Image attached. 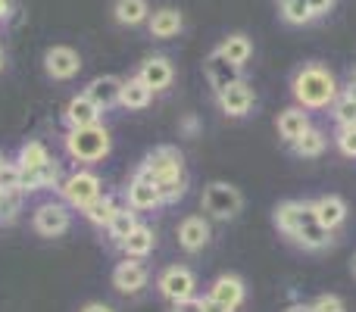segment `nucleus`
<instances>
[{
    "instance_id": "42",
    "label": "nucleus",
    "mask_w": 356,
    "mask_h": 312,
    "mask_svg": "<svg viewBox=\"0 0 356 312\" xmlns=\"http://www.w3.org/2000/svg\"><path fill=\"white\" fill-rule=\"evenodd\" d=\"M81 312H113V306H106V303H88Z\"/></svg>"
},
{
    "instance_id": "35",
    "label": "nucleus",
    "mask_w": 356,
    "mask_h": 312,
    "mask_svg": "<svg viewBox=\"0 0 356 312\" xmlns=\"http://www.w3.org/2000/svg\"><path fill=\"white\" fill-rule=\"evenodd\" d=\"M19 184H22V169L6 159V163L0 165V190L10 194V190H19Z\"/></svg>"
},
{
    "instance_id": "30",
    "label": "nucleus",
    "mask_w": 356,
    "mask_h": 312,
    "mask_svg": "<svg viewBox=\"0 0 356 312\" xmlns=\"http://www.w3.org/2000/svg\"><path fill=\"white\" fill-rule=\"evenodd\" d=\"M50 150L44 147L41 141H29V144H22V147H19V156H16V165L22 172H35V169H41L44 163H50Z\"/></svg>"
},
{
    "instance_id": "43",
    "label": "nucleus",
    "mask_w": 356,
    "mask_h": 312,
    "mask_svg": "<svg viewBox=\"0 0 356 312\" xmlns=\"http://www.w3.org/2000/svg\"><path fill=\"white\" fill-rule=\"evenodd\" d=\"M284 312H313V306L309 303H294V306H288Z\"/></svg>"
},
{
    "instance_id": "29",
    "label": "nucleus",
    "mask_w": 356,
    "mask_h": 312,
    "mask_svg": "<svg viewBox=\"0 0 356 312\" xmlns=\"http://www.w3.org/2000/svg\"><path fill=\"white\" fill-rule=\"evenodd\" d=\"M138 225H141V222H138V213H135V209L119 206V209H116V215H113V222L106 225V234H110V240L119 247L131 231H135Z\"/></svg>"
},
{
    "instance_id": "32",
    "label": "nucleus",
    "mask_w": 356,
    "mask_h": 312,
    "mask_svg": "<svg viewBox=\"0 0 356 312\" xmlns=\"http://www.w3.org/2000/svg\"><path fill=\"white\" fill-rule=\"evenodd\" d=\"M282 19L288 25H309L316 22L313 10H309L307 0H282Z\"/></svg>"
},
{
    "instance_id": "7",
    "label": "nucleus",
    "mask_w": 356,
    "mask_h": 312,
    "mask_svg": "<svg viewBox=\"0 0 356 312\" xmlns=\"http://www.w3.org/2000/svg\"><path fill=\"white\" fill-rule=\"evenodd\" d=\"M216 104H219V110L225 113L228 119H244L253 113V106H257V91H253L250 81H234L232 88H225V91L216 94Z\"/></svg>"
},
{
    "instance_id": "33",
    "label": "nucleus",
    "mask_w": 356,
    "mask_h": 312,
    "mask_svg": "<svg viewBox=\"0 0 356 312\" xmlns=\"http://www.w3.org/2000/svg\"><path fill=\"white\" fill-rule=\"evenodd\" d=\"M22 190H10V194H3L0 190V225H10V222H16L19 209H22Z\"/></svg>"
},
{
    "instance_id": "17",
    "label": "nucleus",
    "mask_w": 356,
    "mask_h": 312,
    "mask_svg": "<svg viewBox=\"0 0 356 312\" xmlns=\"http://www.w3.org/2000/svg\"><path fill=\"white\" fill-rule=\"evenodd\" d=\"M203 72H207V81H209V88H213V94L225 91V88L234 85V81H241V69L234 66V63H228L219 50H213V54L207 56Z\"/></svg>"
},
{
    "instance_id": "28",
    "label": "nucleus",
    "mask_w": 356,
    "mask_h": 312,
    "mask_svg": "<svg viewBox=\"0 0 356 312\" xmlns=\"http://www.w3.org/2000/svg\"><path fill=\"white\" fill-rule=\"evenodd\" d=\"M116 209H119L116 197H113V194H100L97 200H91L85 209H81V215H85L94 228H106L113 222V215H116Z\"/></svg>"
},
{
    "instance_id": "18",
    "label": "nucleus",
    "mask_w": 356,
    "mask_h": 312,
    "mask_svg": "<svg viewBox=\"0 0 356 312\" xmlns=\"http://www.w3.org/2000/svg\"><path fill=\"white\" fill-rule=\"evenodd\" d=\"M181 28H184L181 10H175V6H156V10H150V19H147L150 38L169 41V38H178V31Z\"/></svg>"
},
{
    "instance_id": "31",
    "label": "nucleus",
    "mask_w": 356,
    "mask_h": 312,
    "mask_svg": "<svg viewBox=\"0 0 356 312\" xmlns=\"http://www.w3.org/2000/svg\"><path fill=\"white\" fill-rule=\"evenodd\" d=\"M332 119L338 129H347V125H356V100L350 97V94L341 88L338 100L332 104Z\"/></svg>"
},
{
    "instance_id": "5",
    "label": "nucleus",
    "mask_w": 356,
    "mask_h": 312,
    "mask_svg": "<svg viewBox=\"0 0 356 312\" xmlns=\"http://www.w3.org/2000/svg\"><path fill=\"white\" fill-rule=\"evenodd\" d=\"M60 194H63V200H66L69 206L85 209L88 203L97 200V197L104 194V181H100V175L97 172H91V169H75L72 175L63 178Z\"/></svg>"
},
{
    "instance_id": "2",
    "label": "nucleus",
    "mask_w": 356,
    "mask_h": 312,
    "mask_svg": "<svg viewBox=\"0 0 356 312\" xmlns=\"http://www.w3.org/2000/svg\"><path fill=\"white\" fill-rule=\"evenodd\" d=\"M66 154L75 159V163H100V159L110 156L113 150V135L106 125H88V129H69L66 138Z\"/></svg>"
},
{
    "instance_id": "36",
    "label": "nucleus",
    "mask_w": 356,
    "mask_h": 312,
    "mask_svg": "<svg viewBox=\"0 0 356 312\" xmlns=\"http://www.w3.org/2000/svg\"><path fill=\"white\" fill-rule=\"evenodd\" d=\"M334 147L347 159H356V125H347V129L334 131Z\"/></svg>"
},
{
    "instance_id": "16",
    "label": "nucleus",
    "mask_w": 356,
    "mask_h": 312,
    "mask_svg": "<svg viewBox=\"0 0 356 312\" xmlns=\"http://www.w3.org/2000/svg\"><path fill=\"white\" fill-rule=\"evenodd\" d=\"M207 297H213V300L225 303L228 309L238 312L241 306H244V300H247V284H244V278H241V275L225 272V275H219L213 284H209V294Z\"/></svg>"
},
{
    "instance_id": "24",
    "label": "nucleus",
    "mask_w": 356,
    "mask_h": 312,
    "mask_svg": "<svg viewBox=\"0 0 356 312\" xmlns=\"http://www.w3.org/2000/svg\"><path fill=\"white\" fill-rule=\"evenodd\" d=\"M150 100H154V91L144 85L141 79H122V91H119V106L125 110H147Z\"/></svg>"
},
{
    "instance_id": "23",
    "label": "nucleus",
    "mask_w": 356,
    "mask_h": 312,
    "mask_svg": "<svg viewBox=\"0 0 356 312\" xmlns=\"http://www.w3.org/2000/svg\"><path fill=\"white\" fill-rule=\"evenodd\" d=\"M119 250H122L129 259H147L150 253L156 250V231L150 225H138L135 231L119 244Z\"/></svg>"
},
{
    "instance_id": "37",
    "label": "nucleus",
    "mask_w": 356,
    "mask_h": 312,
    "mask_svg": "<svg viewBox=\"0 0 356 312\" xmlns=\"http://www.w3.org/2000/svg\"><path fill=\"white\" fill-rule=\"evenodd\" d=\"M309 306H313V312H347L344 297H338V294H319Z\"/></svg>"
},
{
    "instance_id": "8",
    "label": "nucleus",
    "mask_w": 356,
    "mask_h": 312,
    "mask_svg": "<svg viewBox=\"0 0 356 312\" xmlns=\"http://www.w3.org/2000/svg\"><path fill=\"white\" fill-rule=\"evenodd\" d=\"M31 225L41 238H60L72 228V213H69L66 203H41L31 215Z\"/></svg>"
},
{
    "instance_id": "41",
    "label": "nucleus",
    "mask_w": 356,
    "mask_h": 312,
    "mask_svg": "<svg viewBox=\"0 0 356 312\" xmlns=\"http://www.w3.org/2000/svg\"><path fill=\"white\" fill-rule=\"evenodd\" d=\"M181 131H188V135H194V131H197V116H184Z\"/></svg>"
},
{
    "instance_id": "25",
    "label": "nucleus",
    "mask_w": 356,
    "mask_h": 312,
    "mask_svg": "<svg viewBox=\"0 0 356 312\" xmlns=\"http://www.w3.org/2000/svg\"><path fill=\"white\" fill-rule=\"evenodd\" d=\"M216 50H219V54L225 56L228 63H234L238 69H244L247 63H250V56H253V41H250L247 35H241V31H238V35H228Z\"/></svg>"
},
{
    "instance_id": "6",
    "label": "nucleus",
    "mask_w": 356,
    "mask_h": 312,
    "mask_svg": "<svg viewBox=\"0 0 356 312\" xmlns=\"http://www.w3.org/2000/svg\"><path fill=\"white\" fill-rule=\"evenodd\" d=\"M156 290H160L163 300L178 303L188 300V297H197V275L188 265H166L156 278Z\"/></svg>"
},
{
    "instance_id": "3",
    "label": "nucleus",
    "mask_w": 356,
    "mask_h": 312,
    "mask_svg": "<svg viewBox=\"0 0 356 312\" xmlns=\"http://www.w3.org/2000/svg\"><path fill=\"white\" fill-rule=\"evenodd\" d=\"M207 219L216 222H232L238 219V213L244 209V194L228 181H209L203 188V200H200Z\"/></svg>"
},
{
    "instance_id": "19",
    "label": "nucleus",
    "mask_w": 356,
    "mask_h": 312,
    "mask_svg": "<svg viewBox=\"0 0 356 312\" xmlns=\"http://www.w3.org/2000/svg\"><path fill=\"white\" fill-rule=\"evenodd\" d=\"M63 116H66L69 129H88V125H97L100 122L104 110H100V106L94 104L85 91H81V94H75V97L66 104V113H63Z\"/></svg>"
},
{
    "instance_id": "26",
    "label": "nucleus",
    "mask_w": 356,
    "mask_h": 312,
    "mask_svg": "<svg viewBox=\"0 0 356 312\" xmlns=\"http://www.w3.org/2000/svg\"><path fill=\"white\" fill-rule=\"evenodd\" d=\"M113 16H116L119 25L135 28V25H144L150 19V3L147 0H116L113 3Z\"/></svg>"
},
{
    "instance_id": "14",
    "label": "nucleus",
    "mask_w": 356,
    "mask_h": 312,
    "mask_svg": "<svg viewBox=\"0 0 356 312\" xmlns=\"http://www.w3.org/2000/svg\"><path fill=\"white\" fill-rule=\"evenodd\" d=\"M138 79H141L154 94L169 91V88H172V81H175V66H172V60H169V56H163V54L147 56V60L138 66Z\"/></svg>"
},
{
    "instance_id": "34",
    "label": "nucleus",
    "mask_w": 356,
    "mask_h": 312,
    "mask_svg": "<svg viewBox=\"0 0 356 312\" xmlns=\"http://www.w3.org/2000/svg\"><path fill=\"white\" fill-rule=\"evenodd\" d=\"M184 194H188V175H181V178H172V181H163V184H160L163 206H169V203H178V200H181Z\"/></svg>"
},
{
    "instance_id": "27",
    "label": "nucleus",
    "mask_w": 356,
    "mask_h": 312,
    "mask_svg": "<svg viewBox=\"0 0 356 312\" xmlns=\"http://www.w3.org/2000/svg\"><path fill=\"white\" fill-rule=\"evenodd\" d=\"M291 150L300 159H316L328 150V135L322 129H316V125H309V129L303 131V138H297V141L291 144Z\"/></svg>"
},
{
    "instance_id": "47",
    "label": "nucleus",
    "mask_w": 356,
    "mask_h": 312,
    "mask_svg": "<svg viewBox=\"0 0 356 312\" xmlns=\"http://www.w3.org/2000/svg\"><path fill=\"white\" fill-rule=\"evenodd\" d=\"M3 163H6V156H3V154H0V165H3Z\"/></svg>"
},
{
    "instance_id": "45",
    "label": "nucleus",
    "mask_w": 356,
    "mask_h": 312,
    "mask_svg": "<svg viewBox=\"0 0 356 312\" xmlns=\"http://www.w3.org/2000/svg\"><path fill=\"white\" fill-rule=\"evenodd\" d=\"M344 91H347V94H350V97L356 100V81H353V79H350V85H347V88H344Z\"/></svg>"
},
{
    "instance_id": "48",
    "label": "nucleus",
    "mask_w": 356,
    "mask_h": 312,
    "mask_svg": "<svg viewBox=\"0 0 356 312\" xmlns=\"http://www.w3.org/2000/svg\"><path fill=\"white\" fill-rule=\"evenodd\" d=\"M353 275H356V256H353Z\"/></svg>"
},
{
    "instance_id": "12",
    "label": "nucleus",
    "mask_w": 356,
    "mask_h": 312,
    "mask_svg": "<svg viewBox=\"0 0 356 312\" xmlns=\"http://www.w3.org/2000/svg\"><path fill=\"white\" fill-rule=\"evenodd\" d=\"M147 284H150V269L144 265V259L125 256L122 263L113 269V288H116L119 294H141Z\"/></svg>"
},
{
    "instance_id": "1",
    "label": "nucleus",
    "mask_w": 356,
    "mask_h": 312,
    "mask_svg": "<svg viewBox=\"0 0 356 312\" xmlns=\"http://www.w3.org/2000/svg\"><path fill=\"white\" fill-rule=\"evenodd\" d=\"M291 94H294L297 106L303 110H328L338 100L341 85L334 79V72L322 63H303L291 79Z\"/></svg>"
},
{
    "instance_id": "10",
    "label": "nucleus",
    "mask_w": 356,
    "mask_h": 312,
    "mask_svg": "<svg viewBox=\"0 0 356 312\" xmlns=\"http://www.w3.org/2000/svg\"><path fill=\"white\" fill-rule=\"evenodd\" d=\"M44 72L50 75L54 81H69L81 72V56L79 50L66 47V44H56L44 54Z\"/></svg>"
},
{
    "instance_id": "40",
    "label": "nucleus",
    "mask_w": 356,
    "mask_h": 312,
    "mask_svg": "<svg viewBox=\"0 0 356 312\" xmlns=\"http://www.w3.org/2000/svg\"><path fill=\"white\" fill-rule=\"evenodd\" d=\"M203 312H234V309H228L225 303L213 300V297H203Z\"/></svg>"
},
{
    "instance_id": "15",
    "label": "nucleus",
    "mask_w": 356,
    "mask_h": 312,
    "mask_svg": "<svg viewBox=\"0 0 356 312\" xmlns=\"http://www.w3.org/2000/svg\"><path fill=\"white\" fill-rule=\"evenodd\" d=\"M309 209H313L316 222H319L322 228H328V231H338V228L347 222V213H350L347 200L344 197H338V194L316 197V200H309Z\"/></svg>"
},
{
    "instance_id": "11",
    "label": "nucleus",
    "mask_w": 356,
    "mask_h": 312,
    "mask_svg": "<svg viewBox=\"0 0 356 312\" xmlns=\"http://www.w3.org/2000/svg\"><path fill=\"white\" fill-rule=\"evenodd\" d=\"M125 206L135 209V213H150V209L163 206V197H160V184L147 175H138L129 181L125 188Z\"/></svg>"
},
{
    "instance_id": "20",
    "label": "nucleus",
    "mask_w": 356,
    "mask_h": 312,
    "mask_svg": "<svg viewBox=\"0 0 356 312\" xmlns=\"http://www.w3.org/2000/svg\"><path fill=\"white\" fill-rule=\"evenodd\" d=\"M119 91H122V79H119V75H97V79H91L85 88V94L104 113L113 110V106H119Z\"/></svg>"
},
{
    "instance_id": "39",
    "label": "nucleus",
    "mask_w": 356,
    "mask_h": 312,
    "mask_svg": "<svg viewBox=\"0 0 356 312\" xmlns=\"http://www.w3.org/2000/svg\"><path fill=\"white\" fill-rule=\"evenodd\" d=\"M307 3H309V10H313V16L322 19V16H328V13L334 10V3H338V0H307Z\"/></svg>"
},
{
    "instance_id": "46",
    "label": "nucleus",
    "mask_w": 356,
    "mask_h": 312,
    "mask_svg": "<svg viewBox=\"0 0 356 312\" xmlns=\"http://www.w3.org/2000/svg\"><path fill=\"white\" fill-rule=\"evenodd\" d=\"M3 63H6V60H3V50H0V69H3Z\"/></svg>"
},
{
    "instance_id": "44",
    "label": "nucleus",
    "mask_w": 356,
    "mask_h": 312,
    "mask_svg": "<svg viewBox=\"0 0 356 312\" xmlns=\"http://www.w3.org/2000/svg\"><path fill=\"white\" fill-rule=\"evenodd\" d=\"M10 16V0H0V19Z\"/></svg>"
},
{
    "instance_id": "4",
    "label": "nucleus",
    "mask_w": 356,
    "mask_h": 312,
    "mask_svg": "<svg viewBox=\"0 0 356 312\" xmlns=\"http://www.w3.org/2000/svg\"><path fill=\"white\" fill-rule=\"evenodd\" d=\"M135 172H138V175L154 178L156 184L188 175V172H184V154L178 147H172V144H163V147L150 150V154L141 159V165H138Z\"/></svg>"
},
{
    "instance_id": "49",
    "label": "nucleus",
    "mask_w": 356,
    "mask_h": 312,
    "mask_svg": "<svg viewBox=\"0 0 356 312\" xmlns=\"http://www.w3.org/2000/svg\"><path fill=\"white\" fill-rule=\"evenodd\" d=\"M353 81H356V69H353Z\"/></svg>"
},
{
    "instance_id": "13",
    "label": "nucleus",
    "mask_w": 356,
    "mask_h": 312,
    "mask_svg": "<svg viewBox=\"0 0 356 312\" xmlns=\"http://www.w3.org/2000/svg\"><path fill=\"white\" fill-rule=\"evenodd\" d=\"M309 219H313V209H309L307 200H282L275 206V213H272V222H275V228L284 238H294Z\"/></svg>"
},
{
    "instance_id": "38",
    "label": "nucleus",
    "mask_w": 356,
    "mask_h": 312,
    "mask_svg": "<svg viewBox=\"0 0 356 312\" xmlns=\"http://www.w3.org/2000/svg\"><path fill=\"white\" fill-rule=\"evenodd\" d=\"M172 312H203V297H188V300L172 303Z\"/></svg>"
},
{
    "instance_id": "22",
    "label": "nucleus",
    "mask_w": 356,
    "mask_h": 312,
    "mask_svg": "<svg viewBox=\"0 0 356 312\" xmlns=\"http://www.w3.org/2000/svg\"><path fill=\"white\" fill-rule=\"evenodd\" d=\"M291 240H294L297 247H303V250H309V253H322V250H328V247L334 244V231L322 228L319 222H316V215H313V219H309Z\"/></svg>"
},
{
    "instance_id": "9",
    "label": "nucleus",
    "mask_w": 356,
    "mask_h": 312,
    "mask_svg": "<svg viewBox=\"0 0 356 312\" xmlns=\"http://www.w3.org/2000/svg\"><path fill=\"white\" fill-rule=\"evenodd\" d=\"M175 238L184 253H200L213 240V225H209L207 215H184L175 228Z\"/></svg>"
},
{
    "instance_id": "21",
    "label": "nucleus",
    "mask_w": 356,
    "mask_h": 312,
    "mask_svg": "<svg viewBox=\"0 0 356 312\" xmlns=\"http://www.w3.org/2000/svg\"><path fill=\"white\" fill-rule=\"evenodd\" d=\"M309 113L303 110V106H288V110H282L278 113V119H275V129H278V138H282L284 144H294L297 138H303V131L309 129Z\"/></svg>"
}]
</instances>
